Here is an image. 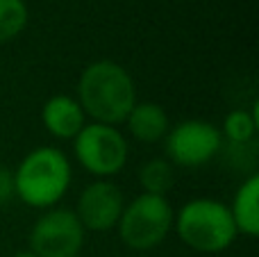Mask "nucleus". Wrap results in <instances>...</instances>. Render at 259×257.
Returning <instances> with one entry per match:
<instances>
[{"label":"nucleus","mask_w":259,"mask_h":257,"mask_svg":"<svg viewBox=\"0 0 259 257\" xmlns=\"http://www.w3.org/2000/svg\"><path fill=\"white\" fill-rule=\"evenodd\" d=\"M75 100L84 116H91L94 123L116 127L118 123H125L127 114L137 105V87L121 64L100 59L82 71Z\"/></svg>","instance_id":"obj_1"},{"label":"nucleus","mask_w":259,"mask_h":257,"mask_svg":"<svg viewBox=\"0 0 259 257\" xmlns=\"http://www.w3.org/2000/svg\"><path fill=\"white\" fill-rule=\"evenodd\" d=\"M71 187V162L59 148L41 146L14 171V191L16 198L36 209L53 207L64 198Z\"/></svg>","instance_id":"obj_2"},{"label":"nucleus","mask_w":259,"mask_h":257,"mask_svg":"<svg viewBox=\"0 0 259 257\" xmlns=\"http://www.w3.org/2000/svg\"><path fill=\"white\" fill-rule=\"evenodd\" d=\"M178 237L198 253H223L237 239V226L230 207L214 198H193L173 221Z\"/></svg>","instance_id":"obj_3"},{"label":"nucleus","mask_w":259,"mask_h":257,"mask_svg":"<svg viewBox=\"0 0 259 257\" xmlns=\"http://www.w3.org/2000/svg\"><path fill=\"white\" fill-rule=\"evenodd\" d=\"M175 214L166 196L141 194L123 207L118 219V235L132 250H150L168 237Z\"/></svg>","instance_id":"obj_4"},{"label":"nucleus","mask_w":259,"mask_h":257,"mask_svg":"<svg viewBox=\"0 0 259 257\" xmlns=\"http://www.w3.org/2000/svg\"><path fill=\"white\" fill-rule=\"evenodd\" d=\"M73 150L82 168L100 180L121 173L127 164V141L114 125H84L73 139Z\"/></svg>","instance_id":"obj_5"},{"label":"nucleus","mask_w":259,"mask_h":257,"mask_svg":"<svg viewBox=\"0 0 259 257\" xmlns=\"http://www.w3.org/2000/svg\"><path fill=\"white\" fill-rule=\"evenodd\" d=\"M166 155L173 164L198 168L209 164L223 146V135L207 121H182L166 132Z\"/></svg>","instance_id":"obj_6"},{"label":"nucleus","mask_w":259,"mask_h":257,"mask_svg":"<svg viewBox=\"0 0 259 257\" xmlns=\"http://www.w3.org/2000/svg\"><path fill=\"white\" fill-rule=\"evenodd\" d=\"M84 228L71 209H50L32 226L30 253L36 257H77L84 246Z\"/></svg>","instance_id":"obj_7"},{"label":"nucleus","mask_w":259,"mask_h":257,"mask_svg":"<svg viewBox=\"0 0 259 257\" xmlns=\"http://www.w3.org/2000/svg\"><path fill=\"white\" fill-rule=\"evenodd\" d=\"M125 207L123 191L109 180H96L80 194L75 217L84 230L107 232L118 226V219Z\"/></svg>","instance_id":"obj_8"},{"label":"nucleus","mask_w":259,"mask_h":257,"mask_svg":"<svg viewBox=\"0 0 259 257\" xmlns=\"http://www.w3.org/2000/svg\"><path fill=\"white\" fill-rule=\"evenodd\" d=\"M41 121L55 139L73 141L84 127V112L73 96L57 94L46 100L41 109Z\"/></svg>","instance_id":"obj_9"},{"label":"nucleus","mask_w":259,"mask_h":257,"mask_svg":"<svg viewBox=\"0 0 259 257\" xmlns=\"http://www.w3.org/2000/svg\"><path fill=\"white\" fill-rule=\"evenodd\" d=\"M130 135L141 144H157L168 132V114L157 103H137L125 118Z\"/></svg>","instance_id":"obj_10"},{"label":"nucleus","mask_w":259,"mask_h":257,"mask_svg":"<svg viewBox=\"0 0 259 257\" xmlns=\"http://www.w3.org/2000/svg\"><path fill=\"white\" fill-rule=\"evenodd\" d=\"M232 221L237 226V232L255 239L259 235V176H250L237 189L232 200Z\"/></svg>","instance_id":"obj_11"},{"label":"nucleus","mask_w":259,"mask_h":257,"mask_svg":"<svg viewBox=\"0 0 259 257\" xmlns=\"http://www.w3.org/2000/svg\"><path fill=\"white\" fill-rule=\"evenodd\" d=\"M139 182L143 187V194L166 196L173 187V166L166 159H150L139 171Z\"/></svg>","instance_id":"obj_12"},{"label":"nucleus","mask_w":259,"mask_h":257,"mask_svg":"<svg viewBox=\"0 0 259 257\" xmlns=\"http://www.w3.org/2000/svg\"><path fill=\"white\" fill-rule=\"evenodd\" d=\"M27 5L23 0H0V44L16 39L27 25Z\"/></svg>","instance_id":"obj_13"},{"label":"nucleus","mask_w":259,"mask_h":257,"mask_svg":"<svg viewBox=\"0 0 259 257\" xmlns=\"http://www.w3.org/2000/svg\"><path fill=\"white\" fill-rule=\"evenodd\" d=\"M257 132V116L246 109H234L223 121V135L232 146H248Z\"/></svg>","instance_id":"obj_14"},{"label":"nucleus","mask_w":259,"mask_h":257,"mask_svg":"<svg viewBox=\"0 0 259 257\" xmlns=\"http://www.w3.org/2000/svg\"><path fill=\"white\" fill-rule=\"evenodd\" d=\"M16 196L14 191V173L7 168H0V205H7Z\"/></svg>","instance_id":"obj_15"},{"label":"nucleus","mask_w":259,"mask_h":257,"mask_svg":"<svg viewBox=\"0 0 259 257\" xmlns=\"http://www.w3.org/2000/svg\"><path fill=\"white\" fill-rule=\"evenodd\" d=\"M12 257H36V255L30 253V250H21V253H14Z\"/></svg>","instance_id":"obj_16"},{"label":"nucleus","mask_w":259,"mask_h":257,"mask_svg":"<svg viewBox=\"0 0 259 257\" xmlns=\"http://www.w3.org/2000/svg\"><path fill=\"white\" fill-rule=\"evenodd\" d=\"M77 257H80V255H77Z\"/></svg>","instance_id":"obj_17"}]
</instances>
